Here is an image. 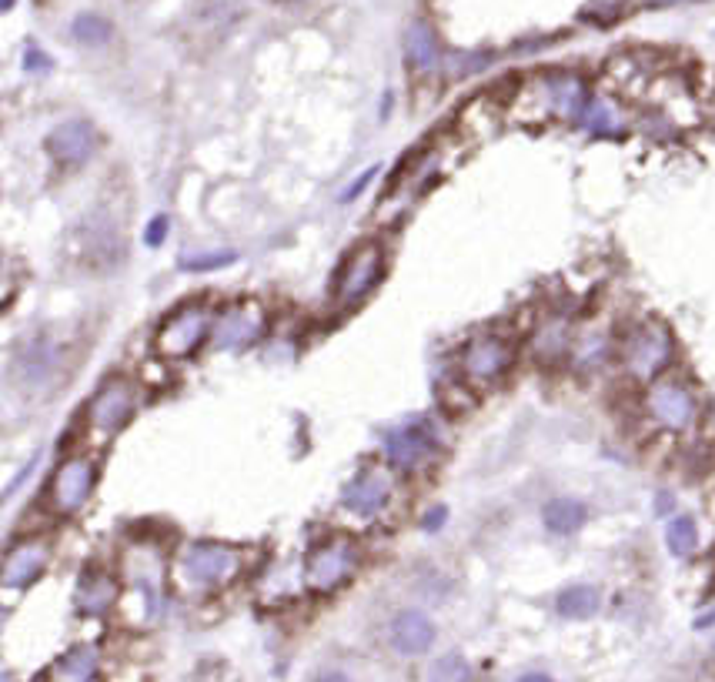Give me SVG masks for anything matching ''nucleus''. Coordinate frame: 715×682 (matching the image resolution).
<instances>
[{
  "instance_id": "nucleus-1",
  "label": "nucleus",
  "mask_w": 715,
  "mask_h": 682,
  "mask_svg": "<svg viewBox=\"0 0 715 682\" xmlns=\"http://www.w3.org/2000/svg\"><path fill=\"white\" fill-rule=\"evenodd\" d=\"M244 569V555L224 542H191L178 559V576L191 592H214L234 582Z\"/></svg>"
},
{
  "instance_id": "nucleus-2",
  "label": "nucleus",
  "mask_w": 715,
  "mask_h": 682,
  "mask_svg": "<svg viewBox=\"0 0 715 682\" xmlns=\"http://www.w3.org/2000/svg\"><path fill=\"white\" fill-rule=\"evenodd\" d=\"M137 402H141L137 385L131 378L114 375L91 395V402L84 408V422L97 438H111L131 422V415L137 412Z\"/></svg>"
},
{
  "instance_id": "nucleus-3",
  "label": "nucleus",
  "mask_w": 715,
  "mask_h": 682,
  "mask_svg": "<svg viewBox=\"0 0 715 682\" xmlns=\"http://www.w3.org/2000/svg\"><path fill=\"white\" fill-rule=\"evenodd\" d=\"M518 101L538 104L535 121H545V118L579 121V114L585 111V104H589V94H585V84L575 74H542L525 84Z\"/></svg>"
},
{
  "instance_id": "nucleus-4",
  "label": "nucleus",
  "mask_w": 715,
  "mask_h": 682,
  "mask_svg": "<svg viewBox=\"0 0 715 682\" xmlns=\"http://www.w3.org/2000/svg\"><path fill=\"white\" fill-rule=\"evenodd\" d=\"M211 328H214L211 308L194 301V305L171 311V315L161 321L158 335H154V348H158V355L164 358H188L204 345Z\"/></svg>"
},
{
  "instance_id": "nucleus-5",
  "label": "nucleus",
  "mask_w": 715,
  "mask_h": 682,
  "mask_svg": "<svg viewBox=\"0 0 715 682\" xmlns=\"http://www.w3.org/2000/svg\"><path fill=\"white\" fill-rule=\"evenodd\" d=\"M97 482V462L87 455H71L54 469L51 485H47V509L61 519H71L87 505Z\"/></svg>"
},
{
  "instance_id": "nucleus-6",
  "label": "nucleus",
  "mask_w": 715,
  "mask_h": 682,
  "mask_svg": "<svg viewBox=\"0 0 715 682\" xmlns=\"http://www.w3.org/2000/svg\"><path fill=\"white\" fill-rule=\"evenodd\" d=\"M381 275H385V248L378 241H365L341 265L335 281V301L341 308H355L358 301H365L375 291Z\"/></svg>"
},
{
  "instance_id": "nucleus-7",
  "label": "nucleus",
  "mask_w": 715,
  "mask_h": 682,
  "mask_svg": "<svg viewBox=\"0 0 715 682\" xmlns=\"http://www.w3.org/2000/svg\"><path fill=\"white\" fill-rule=\"evenodd\" d=\"M622 362L635 378H655L672 362V335L659 321H642L629 331L622 345Z\"/></svg>"
},
{
  "instance_id": "nucleus-8",
  "label": "nucleus",
  "mask_w": 715,
  "mask_h": 682,
  "mask_svg": "<svg viewBox=\"0 0 715 682\" xmlns=\"http://www.w3.org/2000/svg\"><path fill=\"white\" fill-rule=\"evenodd\" d=\"M358 565V542L348 535H335V539L321 542L311 549L305 562V582L315 592H331L345 582Z\"/></svg>"
},
{
  "instance_id": "nucleus-9",
  "label": "nucleus",
  "mask_w": 715,
  "mask_h": 682,
  "mask_svg": "<svg viewBox=\"0 0 715 682\" xmlns=\"http://www.w3.org/2000/svg\"><path fill=\"white\" fill-rule=\"evenodd\" d=\"M264 325H268V315H264L258 301L251 298L234 301V305H228L214 318L211 345L218 352H244V348H251L264 335Z\"/></svg>"
},
{
  "instance_id": "nucleus-10",
  "label": "nucleus",
  "mask_w": 715,
  "mask_h": 682,
  "mask_svg": "<svg viewBox=\"0 0 715 682\" xmlns=\"http://www.w3.org/2000/svg\"><path fill=\"white\" fill-rule=\"evenodd\" d=\"M124 582L137 589L148 602V612L158 616L161 612V589H164V552L151 542H131L121 559Z\"/></svg>"
},
{
  "instance_id": "nucleus-11",
  "label": "nucleus",
  "mask_w": 715,
  "mask_h": 682,
  "mask_svg": "<svg viewBox=\"0 0 715 682\" xmlns=\"http://www.w3.org/2000/svg\"><path fill=\"white\" fill-rule=\"evenodd\" d=\"M515 362V348L512 341H505L502 335H478L465 345L462 352V375L472 385L485 388L498 382Z\"/></svg>"
},
{
  "instance_id": "nucleus-12",
  "label": "nucleus",
  "mask_w": 715,
  "mask_h": 682,
  "mask_svg": "<svg viewBox=\"0 0 715 682\" xmlns=\"http://www.w3.org/2000/svg\"><path fill=\"white\" fill-rule=\"evenodd\" d=\"M385 455L395 469H405V472L425 469V465L438 455V438L432 432V425L428 422L395 425L385 435Z\"/></svg>"
},
{
  "instance_id": "nucleus-13",
  "label": "nucleus",
  "mask_w": 715,
  "mask_h": 682,
  "mask_svg": "<svg viewBox=\"0 0 715 682\" xmlns=\"http://www.w3.org/2000/svg\"><path fill=\"white\" fill-rule=\"evenodd\" d=\"M649 415L669 432H685L695 422V395L679 382H655L645 395Z\"/></svg>"
},
{
  "instance_id": "nucleus-14",
  "label": "nucleus",
  "mask_w": 715,
  "mask_h": 682,
  "mask_svg": "<svg viewBox=\"0 0 715 682\" xmlns=\"http://www.w3.org/2000/svg\"><path fill=\"white\" fill-rule=\"evenodd\" d=\"M47 151L64 168H81L94 158L97 151V131L91 121H64L47 134Z\"/></svg>"
},
{
  "instance_id": "nucleus-15",
  "label": "nucleus",
  "mask_w": 715,
  "mask_h": 682,
  "mask_svg": "<svg viewBox=\"0 0 715 682\" xmlns=\"http://www.w3.org/2000/svg\"><path fill=\"white\" fill-rule=\"evenodd\" d=\"M388 502H391V479L378 469L355 475L345 485V492H341V505L351 515H358V519H375V515L388 509Z\"/></svg>"
},
{
  "instance_id": "nucleus-16",
  "label": "nucleus",
  "mask_w": 715,
  "mask_h": 682,
  "mask_svg": "<svg viewBox=\"0 0 715 682\" xmlns=\"http://www.w3.org/2000/svg\"><path fill=\"white\" fill-rule=\"evenodd\" d=\"M47 559H51V549H47L44 539H24L17 542L11 552L4 555V589H27L41 579V572L47 569Z\"/></svg>"
},
{
  "instance_id": "nucleus-17",
  "label": "nucleus",
  "mask_w": 715,
  "mask_h": 682,
  "mask_svg": "<svg viewBox=\"0 0 715 682\" xmlns=\"http://www.w3.org/2000/svg\"><path fill=\"white\" fill-rule=\"evenodd\" d=\"M432 642H435V626L425 612L405 609L391 622V646H395L401 656H421V652L432 649Z\"/></svg>"
},
{
  "instance_id": "nucleus-18",
  "label": "nucleus",
  "mask_w": 715,
  "mask_h": 682,
  "mask_svg": "<svg viewBox=\"0 0 715 682\" xmlns=\"http://www.w3.org/2000/svg\"><path fill=\"white\" fill-rule=\"evenodd\" d=\"M117 582L107 576L101 569H87L81 572V579H77V592H74V606L81 616H104V612L114 609L117 602Z\"/></svg>"
},
{
  "instance_id": "nucleus-19",
  "label": "nucleus",
  "mask_w": 715,
  "mask_h": 682,
  "mask_svg": "<svg viewBox=\"0 0 715 682\" xmlns=\"http://www.w3.org/2000/svg\"><path fill=\"white\" fill-rule=\"evenodd\" d=\"M405 57L415 71H435L442 61V47H438L435 31L425 21H415L405 31Z\"/></svg>"
},
{
  "instance_id": "nucleus-20",
  "label": "nucleus",
  "mask_w": 715,
  "mask_h": 682,
  "mask_svg": "<svg viewBox=\"0 0 715 682\" xmlns=\"http://www.w3.org/2000/svg\"><path fill=\"white\" fill-rule=\"evenodd\" d=\"M51 682H97V652L91 646L71 649L54 662Z\"/></svg>"
},
{
  "instance_id": "nucleus-21",
  "label": "nucleus",
  "mask_w": 715,
  "mask_h": 682,
  "mask_svg": "<svg viewBox=\"0 0 715 682\" xmlns=\"http://www.w3.org/2000/svg\"><path fill=\"white\" fill-rule=\"evenodd\" d=\"M602 606V596L595 586H568L558 592L555 609L562 619H592Z\"/></svg>"
},
{
  "instance_id": "nucleus-22",
  "label": "nucleus",
  "mask_w": 715,
  "mask_h": 682,
  "mask_svg": "<svg viewBox=\"0 0 715 682\" xmlns=\"http://www.w3.org/2000/svg\"><path fill=\"white\" fill-rule=\"evenodd\" d=\"M568 341H572V335H568V321L552 318L532 335V352L538 362H558V358L568 352Z\"/></svg>"
},
{
  "instance_id": "nucleus-23",
  "label": "nucleus",
  "mask_w": 715,
  "mask_h": 682,
  "mask_svg": "<svg viewBox=\"0 0 715 682\" xmlns=\"http://www.w3.org/2000/svg\"><path fill=\"white\" fill-rule=\"evenodd\" d=\"M585 515H589V512H585L582 502H575V499H552V502L545 505L542 519H545V529H548V532H555V535H572V532L582 529Z\"/></svg>"
},
{
  "instance_id": "nucleus-24",
  "label": "nucleus",
  "mask_w": 715,
  "mask_h": 682,
  "mask_svg": "<svg viewBox=\"0 0 715 682\" xmlns=\"http://www.w3.org/2000/svg\"><path fill=\"white\" fill-rule=\"evenodd\" d=\"M665 545H669L672 555L679 559H689V555L699 549V525H695L692 515H675L665 529Z\"/></svg>"
},
{
  "instance_id": "nucleus-25",
  "label": "nucleus",
  "mask_w": 715,
  "mask_h": 682,
  "mask_svg": "<svg viewBox=\"0 0 715 682\" xmlns=\"http://www.w3.org/2000/svg\"><path fill=\"white\" fill-rule=\"evenodd\" d=\"M579 124L592 134H619L622 131L619 111H615L609 101H592V97H589V104H585V111L579 114Z\"/></svg>"
},
{
  "instance_id": "nucleus-26",
  "label": "nucleus",
  "mask_w": 715,
  "mask_h": 682,
  "mask_svg": "<svg viewBox=\"0 0 715 682\" xmlns=\"http://www.w3.org/2000/svg\"><path fill=\"white\" fill-rule=\"evenodd\" d=\"M71 34H74V41H81L87 47H97V44L111 41V24H107L104 17H97V14H81L71 24Z\"/></svg>"
},
{
  "instance_id": "nucleus-27",
  "label": "nucleus",
  "mask_w": 715,
  "mask_h": 682,
  "mask_svg": "<svg viewBox=\"0 0 715 682\" xmlns=\"http://www.w3.org/2000/svg\"><path fill=\"white\" fill-rule=\"evenodd\" d=\"M428 679L432 682H472V666L465 662V656H458V652H448V656L435 659L432 672H428Z\"/></svg>"
},
{
  "instance_id": "nucleus-28",
  "label": "nucleus",
  "mask_w": 715,
  "mask_h": 682,
  "mask_svg": "<svg viewBox=\"0 0 715 682\" xmlns=\"http://www.w3.org/2000/svg\"><path fill=\"white\" fill-rule=\"evenodd\" d=\"M238 258L234 251H208V255H184L178 261L181 271H214V268H224Z\"/></svg>"
},
{
  "instance_id": "nucleus-29",
  "label": "nucleus",
  "mask_w": 715,
  "mask_h": 682,
  "mask_svg": "<svg viewBox=\"0 0 715 682\" xmlns=\"http://www.w3.org/2000/svg\"><path fill=\"white\" fill-rule=\"evenodd\" d=\"M164 238H168V218H164V214H154V218L148 221V228H144V245L161 248Z\"/></svg>"
},
{
  "instance_id": "nucleus-30",
  "label": "nucleus",
  "mask_w": 715,
  "mask_h": 682,
  "mask_svg": "<svg viewBox=\"0 0 715 682\" xmlns=\"http://www.w3.org/2000/svg\"><path fill=\"white\" fill-rule=\"evenodd\" d=\"M602 352H605V341L602 338H585L582 345H579V355H575V362L579 365H595L602 358Z\"/></svg>"
},
{
  "instance_id": "nucleus-31",
  "label": "nucleus",
  "mask_w": 715,
  "mask_h": 682,
  "mask_svg": "<svg viewBox=\"0 0 715 682\" xmlns=\"http://www.w3.org/2000/svg\"><path fill=\"white\" fill-rule=\"evenodd\" d=\"M448 519V512H445V505H435V509H428L425 515H421V529L425 532H438L445 525Z\"/></svg>"
},
{
  "instance_id": "nucleus-32",
  "label": "nucleus",
  "mask_w": 715,
  "mask_h": 682,
  "mask_svg": "<svg viewBox=\"0 0 715 682\" xmlns=\"http://www.w3.org/2000/svg\"><path fill=\"white\" fill-rule=\"evenodd\" d=\"M51 67V57L41 54L37 47H27L24 51V71H47Z\"/></svg>"
},
{
  "instance_id": "nucleus-33",
  "label": "nucleus",
  "mask_w": 715,
  "mask_h": 682,
  "mask_svg": "<svg viewBox=\"0 0 715 682\" xmlns=\"http://www.w3.org/2000/svg\"><path fill=\"white\" fill-rule=\"evenodd\" d=\"M375 174H378V164H371V168H368L365 174H358V178H355V184H351V188H348L345 194H341V198H345V201H351V198H355V194H358L361 188H365V184H368L371 178H375Z\"/></svg>"
},
{
  "instance_id": "nucleus-34",
  "label": "nucleus",
  "mask_w": 715,
  "mask_h": 682,
  "mask_svg": "<svg viewBox=\"0 0 715 682\" xmlns=\"http://www.w3.org/2000/svg\"><path fill=\"white\" fill-rule=\"evenodd\" d=\"M315 682H351L345 672H321V676Z\"/></svg>"
},
{
  "instance_id": "nucleus-35",
  "label": "nucleus",
  "mask_w": 715,
  "mask_h": 682,
  "mask_svg": "<svg viewBox=\"0 0 715 682\" xmlns=\"http://www.w3.org/2000/svg\"><path fill=\"white\" fill-rule=\"evenodd\" d=\"M518 682H555V679L545 676V672H525V676L518 679Z\"/></svg>"
},
{
  "instance_id": "nucleus-36",
  "label": "nucleus",
  "mask_w": 715,
  "mask_h": 682,
  "mask_svg": "<svg viewBox=\"0 0 715 682\" xmlns=\"http://www.w3.org/2000/svg\"><path fill=\"white\" fill-rule=\"evenodd\" d=\"M709 626H715V612H705V616L695 619V629H709Z\"/></svg>"
},
{
  "instance_id": "nucleus-37",
  "label": "nucleus",
  "mask_w": 715,
  "mask_h": 682,
  "mask_svg": "<svg viewBox=\"0 0 715 682\" xmlns=\"http://www.w3.org/2000/svg\"><path fill=\"white\" fill-rule=\"evenodd\" d=\"M669 505H672V495L662 492V495H659V505H655V509H659V512H669Z\"/></svg>"
},
{
  "instance_id": "nucleus-38",
  "label": "nucleus",
  "mask_w": 715,
  "mask_h": 682,
  "mask_svg": "<svg viewBox=\"0 0 715 682\" xmlns=\"http://www.w3.org/2000/svg\"><path fill=\"white\" fill-rule=\"evenodd\" d=\"M0 7H4V11H11V7H14V0H0Z\"/></svg>"
},
{
  "instance_id": "nucleus-39",
  "label": "nucleus",
  "mask_w": 715,
  "mask_h": 682,
  "mask_svg": "<svg viewBox=\"0 0 715 682\" xmlns=\"http://www.w3.org/2000/svg\"><path fill=\"white\" fill-rule=\"evenodd\" d=\"M649 4H679V0H649Z\"/></svg>"
},
{
  "instance_id": "nucleus-40",
  "label": "nucleus",
  "mask_w": 715,
  "mask_h": 682,
  "mask_svg": "<svg viewBox=\"0 0 715 682\" xmlns=\"http://www.w3.org/2000/svg\"><path fill=\"white\" fill-rule=\"evenodd\" d=\"M4 682H14V679H11V676H4Z\"/></svg>"
}]
</instances>
